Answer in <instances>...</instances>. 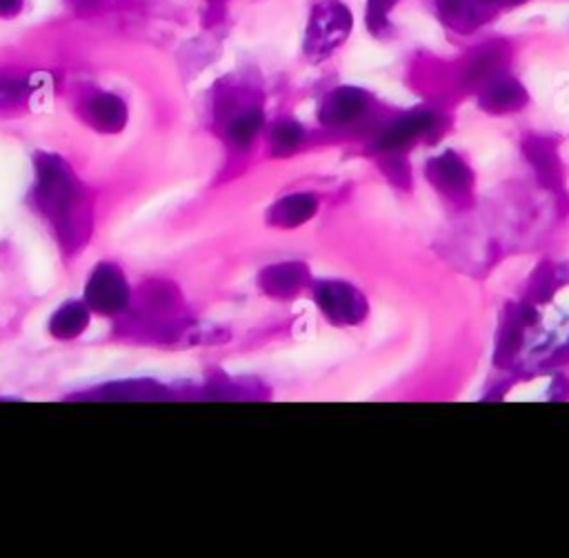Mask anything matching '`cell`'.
Masks as SVG:
<instances>
[{"instance_id": "2", "label": "cell", "mask_w": 569, "mask_h": 558, "mask_svg": "<svg viewBox=\"0 0 569 558\" xmlns=\"http://www.w3.org/2000/svg\"><path fill=\"white\" fill-rule=\"evenodd\" d=\"M351 11L340 0H322L311 9L305 31V53L313 62L331 56L351 33Z\"/></svg>"}, {"instance_id": "9", "label": "cell", "mask_w": 569, "mask_h": 558, "mask_svg": "<svg viewBox=\"0 0 569 558\" xmlns=\"http://www.w3.org/2000/svg\"><path fill=\"white\" fill-rule=\"evenodd\" d=\"M438 124V113L429 109H416L409 113L398 116L393 122H389L382 133L376 140V149L380 151H400L407 145H411L422 133L433 131Z\"/></svg>"}, {"instance_id": "17", "label": "cell", "mask_w": 569, "mask_h": 558, "mask_svg": "<svg viewBox=\"0 0 569 558\" xmlns=\"http://www.w3.org/2000/svg\"><path fill=\"white\" fill-rule=\"evenodd\" d=\"M398 0H367L365 9V24L371 36L387 38L391 33V20L389 13Z\"/></svg>"}, {"instance_id": "7", "label": "cell", "mask_w": 569, "mask_h": 558, "mask_svg": "<svg viewBox=\"0 0 569 558\" xmlns=\"http://www.w3.org/2000/svg\"><path fill=\"white\" fill-rule=\"evenodd\" d=\"M87 302L100 313H116L129 302V287L113 265H100L93 269L87 282Z\"/></svg>"}, {"instance_id": "3", "label": "cell", "mask_w": 569, "mask_h": 558, "mask_svg": "<svg viewBox=\"0 0 569 558\" xmlns=\"http://www.w3.org/2000/svg\"><path fill=\"white\" fill-rule=\"evenodd\" d=\"M425 176L433 189L456 205H467L473 191V171L451 149L433 156L425 165Z\"/></svg>"}, {"instance_id": "20", "label": "cell", "mask_w": 569, "mask_h": 558, "mask_svg": "<svg viewBox=\"0 0 569 558\" xmlns=\"http://www.w3.org/2000/svg\"><path fill=\"white\" fill-rule=\"evenodd\" d=\"M24 0H0V18H13L20 13Z\"/></svg>"}, {"instance_id": "16", "label": "cell", "mask_w": 569, "mask_h": 558, "mask_svg": "<svg viewBox=\"0 0 569 558\" xmlns=\"http://www.w3.org/2000/svg\"><path fill=\"white\" fill-rule=\"evenodd\" d=\"M260 124H262V113L258 109H247V111H242V113H238L229 120L227 138L236 147H247L253 140Z\"/></svg>"}, {"instance_id": "15", "label": "cell", "mask_w": 569, "mask_h": 558, "mask_svg": "<svg viewBox=\"0 0 569 558\" xmlns=\"http://www.w3.org/2000/svg\"><path fill=\"white\" fill-rule=\"evenodd\" d=\"M502 53H500V44H487L482 49L476 51V56L469 60L467 64V73L465 80L469 87H480L485 80H489L493 73L502 71Z\"/></svg>"}, {"instance_id": "1", "label": "cell", "mask_w": 569, "mask_h": 558, "mask_svg": "<svg viewBox=\"0 0 569 558\" xmlns=\"http://www.w3.org/2000/svg\"><path fill=\"white\" fill-rule=\"evenodd\" d=\"M36 198L49 220L56 225L64 242H80L84 238V202L82 193L69 173L67 165L49 153L36 158Z\"/></svg>"}, {"instance_id": "12", "label": "cell", "mask_w": 569, "mask_h": 558, "mask_svg": "<svg viewBox=\"0 0 569 558\" xmlns=\"http://www.w3.org/2000/svg\"><path fill=\"white\" fill-rule=\"evenodd\" d=\"M318 209V202L309 193H293L282 200H278L269 209V222L278 227H296L309 220Z\"/></svg>"}, {"instance_id": "5", "label": "cell", "mask_w": 569, "mask_h": 558, "mask_svg": "<svg viewBox=\"0 0 569 558\" xmlns=\"http://www.w3.org/2000/svg\"><path fill=\"white\" fill-rule=\"evenodd\" d=\"M316 300L322 313L333 325H356L367 316V300L347 282H322L316 289Z\"/></svg>"}, {"instance_id": "10", "label": "cell", "mask_w": 569, "mask_h": 558, "mask_svg": "<svg viewBox=\"0 0 569 558\" xmlns=\"http://www.w3.org/2000/svg\"><path fill=\"white\" fill-rule=\"evenodd\" d=\"M367 111V93L356 87L333 89L320 104V122L327 127H340L353 122Z\"/></svg>"}, {"instance_id": "6", "label": "cell", "mask_w": 569, "mask_h": 558, "mask_svg": "<svg viewBox=\"0 0 569 558\" xmlns=\"http://www.w3.org/2000/svg\"><path fill=\"white\" fill-rule=\"evenodd\" d=\"M522 153L531 162L536 178L542 187H547L562 205H569V198L565 193V176H562V162L556 153V147L545 136H527L522 140Z\"/></svg>"}, {"instance_id": "11", "label": "cell", "mask_w": 569, "mask_h": 558, "mask_svg": "<svg viewBox=\"0 0 569 558\" xmlns=\"http://www.w3.org/2000/svg\"><path fill=\"white\" fill-rule=\"evenodd\" d=\"M84 118L100 131H120L127 122V107L116 93H93L84 102Z\"/></svg>"}, {"instance_id": "8", "label": "cell", "mask_w": 569, "mask_h": 558, "mask_svg": "<svg viewBox=\"0 0 569 558\" xmlns=\"http://www.w3.org/2000/svg\"><path fill=\"white\" fill-rule=\"evenodd\" d=\"M527 102L525 87L509 73L498 71L478 87V104L491 116H505L522 109Z\"/></svg>"}, {"instance_id": "4", "label": "cell", "mask_w": 569, "mask_h": 558, "mask_svg": "<svg viewBox=\"0 0 569 558\" xmlns=\"http://www.w3.org/2000/svg\"><path fill=\"white\" fill-rule=\"evenodd\" d=\"M527 0H433L438 18L458 33H471Z\"/></svg>"}, {"instance_id": "14", "label": "cell", "mask_w": 569, "mask_h": 558, "mask_svg": "<svg viewBox=\"0 0 569 558\" xmlns=\"http://www.w3.org/2000/svg\"><path fill=\"white\" fill-rule=\"evenodd\" d=\"M89 322V311L82 302L62 305L49 320V329L56 338H73L84 331Z\"/></svg>"}, {"instance_id": "19", "label": "cell", "mask_w": 569, "mask_h": 558, "mask_svg": "<svg viewBox=\"0 0 569 558\" xmlns=\"http://www.w3.org/2000/svg\"><path fill=\"white\" fill-rule=\"evenodd\" d=\"M29 93V82L22 78L0 76V107H13Z\"/></svg>"}, {"instance_id": "13", "label": "cell", "mask_w": 569, "mask_h": 558, "mask_svg": "<svg viewBox=\"0 0 569 558\" xmlns=\"http://www.w3.org/2000/svg\"><path fill=\"white\" fill-rule=\"evenodd\" d=\"M305 276H307V269L302 265L284 262V265H276V267L264 269L260 285L267 293L284 298V296L296 293L302 287Z\"/></svg>"}, {"instance_id": "18", "label": "cell", "mask_w": 569, "mask_h": 558, "mask_svg": "<svg viewBox=\"0 0 569 558\" xmlns=\"http://www.w3.org/2000/svg\"><path fill=\"white\" fill-rule=\"evenodd\" d=\"M302 127L293 120H282L280 124L273 127V133H271V145L278 153H289L293 149H298V145L302 142Z\"/></svg>"}]
</instances>
